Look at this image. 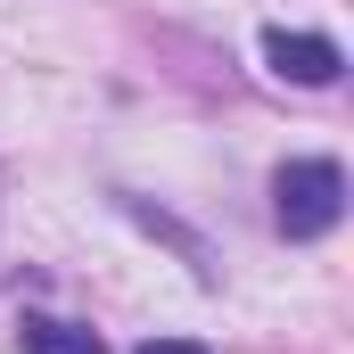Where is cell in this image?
<instances>
[{
	"instance_id": "6da1fadb",
	"label": "cell",
	"mask_w": 354,
	"mask_h": 354,
	"mask_svg": "<svg viewBox=\"0 0 354 354\" xmlns=\"http://www.w3.org/2000/svg\"><path fill=\"white\" fill-rule=\"evenodd\" d=\"M272 214H280L288 239L338 231V214H346V174H338V157H288V165L272 174Z\"/></svg>"
},
{
	"instance_id": "7a4b0ae2",
	"label": "cell",
	"mask_w": 354,
	"mask_h": 354,
	"mask_svg": "<svg viewBox=\"0 0 354 354\" xmlns=\"http://www.w3.org/2000/svg\"><path fill=\"white\" fill-rule=\"evenodd\" d=\"M264 66L280 75V83H297V91H330L338 75H346V58H338V41L330 33H264Z\"/></svg>"
},
{
	"instance_id": "3957f363",
	"label": "cell",
	"mask_w": 354,
	"mask_h": 354,
	"mask_svg": "<svg viewBox=\"0 0 354 354\" xmlns=\"http://www.w3.org/2000/svg\"><path fill=\"white\" fill-rule=\"evenodd\" d=\"M17 346H25V354H107V338L83 330V322H50V313H33V322L17 330Z\"/></svg>"
},
{
	"instance_id": "277c9868",
	"label": "cell",
	"mask_w": 354,
	"mask_h": 354,
	"mask_svg": "<svg viewBox=\"0 0 354 354\" xmlns=\"http://www.w3.org/2000/svg\"><path fill=\"white\" fill-rule=\"evenodd\" d=\"M140 354H206V346H198V338H149Z\"/></svg>"
}]
</instances>
